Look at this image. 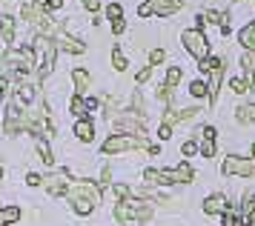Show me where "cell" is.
I'll list each match as a JSON object with an SVG mask.
<instances>
[{"label":"cell","mask_w":255,"mask_h":226,"mask_svg":"<svg viewBox=\"0 0 255 226\" xmlns=\"http://www.w3.org/2000/svg\"><path fill=\"white\" fill-rule=\"evenodd\" d=\"M115 218L118 221H149L152 206L138 204V201H121V204L115 206Z\"/></svg>","instance_id":"6da1fadb"},{"label":"cell","mask_w":255,"mask_h":226,"mask_svg":"<svg viewBox=\"0 0 255 226\" xmlns=\"http://www.w3.org/2000/svg\"><path fill=\"white\" fill-rule=\"evenodd\" d=\"M181 40H184V46L189 49V55L198 57L201 63H204V60H209V57H207V55H209V43H207V37L198 32V29H189V32H184V34H181Z\"/></svg>","instance_id":"7a4b0ae2"},{"label":"cell","mask_w":255,"mask_h":226,"mask_svg":"<svg viewBox=\"0 0 255 226\" xmlns=\"http://www.w3.org/2000/svg\"><path fill=\"white\" fill-rule=\"evenodd\" d=\"M135 146H149V143L135 135H112L104 143V152L106 155H118V152H127V149H135Z\"/></svg>","instance_id":"3957f363"},{"label":"cell","mask_w":255,"mask_h":226,"mask_svg":"<svg viewBox=\"0 0 255 226\" xmlns=\"http://www.w3.org/2000/svg\"><path fill=\"white\" fill-rule=\"evenodd\" d=\"M35 49L40 52V78H46L49 72H52V66H55V52H58V43H52L49 37H37L35 40Z\"/></svg>","instance_id":"277c9868"},{"label":"cell","mask_w":255,"mask_h":226,"mask_svg":"<svg viewBox=\"0 0 255 226\" xmlns=\"http://www.w3.org/2000/svg\"><path fill=\"white\" fill-rule=\"evenodd\" d=\"M66 195H69L72 201H89V204H95V206H98V201H101V189H98L95 183H89V181L72 183Z\"/></svg>","instance_id":"5b68a950"},{"label":"cell","mask_w":255,"mask_h":226,"mask_svg":"<svg viewBox=\"0 0 255 226\" xmlns=\"http://www.w3.org/2000/svg\"><path fill=\"white\" fill-rule=\"evenodd\" d=\"M20 103H23V101L14 95V103L9 106V109H6V123H3V132H6V135H17V132H20L26 123H29L23 114L17 112V106H20Z\"/></svg>","instance_id":"8992f818"},{"label":"cell","mask_w":255,"mask_h":226,"mask_svg":"<svg viewBox=\"0 0 255 226\" xmlns=\"http://www.w3.org/2000/svg\"><path fill=\"white\" fill-rule=\"evenodd\" d=\"M221 172H224V175H241V178H250V175L255 172V163L247 160V158H235V155H232V158H227L224 163H221Z\"/></svg>","instance_id":"52a82bcc"},{"label":"cell","mask_w":255,"mask_h":226,"mask_svg":"<svg viewBox=\"0 0 255 226\" xmlns=\"http://www.w3.org/2000/svg\"><path fill=\"white\" fill-rule=\"evenodd\" d=\"M43 186H46V192L49 195H66L69 192V172L63 169L58 172V175H52V178H43Z\"/></svg>","instance_id":"ba28073f"},{"label":"cell","mask_w":255,"mask_h":226,"mask_svg":"<svg viewBox=\"0 0 255 226\" xmlns=\"http://www.w3.org/2000/svg\"><path fill=\"white\" fill-rule=\"evenodd\" d=\"M146 3L152 6L155 14H172V11H178L184 6V0H146Z\"/></svg>","instance_id":"9c48e42d"},{"label":"cell","mask_w":255,"mask_h":226,"mask_svg":"<svg viewBox=\"0 0 255 226\" xmlns=\"http://www.w3.org/2000/svg\"><path fill=\"white\" fill-rule=\"evenodd\" d=\"M230 206H227V198L224 195H212V198H207L204 201V212L207 215H224Z\"/></svg>","instance_id":"30bf717a"},{"label":"cell","mask_w":255,"mask_h":226,"mask_svg":"<svg viewBox=\"0 0 255 226\" xmlns=\"http://www.w3.org/2000/svg\"><path fill=\"white\" fill-rule=\"evenodd\" d=\"M201 135H204V140H201V152H204V158H212V155H215V129L207 126Z\"/></svg>","instance_id":"8fae6325"},{"label":"cell","mask_w":255,"mask_h":226,"mask_svg":"<svg viewBox=\"0 0 255 226\" xmlns=\"http://www.w3.org/2000/svg\"><path fill=\"white\" fill-rule=\"evenodd\" d=\"M75 135H78V140H83V143H92L95 126L89 123V120H78V123H75Z\"/></svg>","instance_id":"7c38bea8"},{"label":"cell","mask_w":255,"mask_h":226,"mask_svg":"<svg viewBox=\"0 0 255 226\" xmlns=\"http://www.w3.org/2000/svg\"><path fill=\"white\" fill-rule=\"evenodd\" d=\"M72 80H75V86H78V95H86V89H89V72L86 69H75L72 72Z\"/></svg>","instance_id":"4fadbf2b"},{"label":"cell","mask_w":255,"mask_h":226,"mask_svg":"<svg viewBox=\"0 0 255 226\" xmlns=\"http://www.w3.org/2000/svg\"><path fill=\"white\" fill-rule=\"evenodd\" d=\"M238 40H241L244 49H250V52H255V23H250V26H244L241 34H238Z\"/></svg>","instance_id":"5bb4252c"},{"label":"cell","mask_w":255,"mask_h":226,"mask_svg":"<svg viewBox=\"0 0 255 226\" xmlns=\"http://www.w3.org/2000/svg\"><path fill=\"white\" fill-rule=\"evenodd\" d=\"M58 46L60 49H66V52H75V55H81L83 52V43L81 40H75V37H69V34H58Z\"/></svg>","instance_id":"9a60e30c"},{"label":"cell","mask_w":255,"mask_h":226,"mask_svg":"<svg viewBox=\"0 0 255 226\" xmlns=\"http://www.w3.org/2000/svg\"><path fill=\"white\" fill-rule=\"evenodd\" d=\"M0 32H3V40L6 43H12L14 40V17H9V14L0 17Z\"/></svg>","instance_id":"2e32d148"},{"label":"cell","mask_w":255,"mask_h":226,"mask_svg":"<svg viewBox=\"0 0 255 226\" xmlns=\"http://www.w3.org/2000/svg\"><path fill=\"white\" fill-rule=\"evenodd\" d=\"M209 101H215V95H218V86H221V63L212 72H209Z\"/></svg>","instance_id":"e0dca14e"},{"label":"cell","mask_w":255,"mask_h":226,"mask_svg":"<svg viewBox=\"0 0 255 226\" xmlns=\"http://www.w3.org/2000/svg\"><path fill=\"white\" fill-rule=\"evenodd\" d=\"M241 123H253L255 120V106L250 103V106H238V114H235Z\"/></svg>","instance_id":"ac0fdd59"},{"label":"cell","mask_w":255,"mask_h":226,"mask_svg":"<svg viewBox=\"0 0 255 226\" xmlns=\"http://www.w3.org/2000/svg\"><path fill=\"white\" fill-rule=\"evenodd\" d=\"M172 181H181V183H186V181H192V169L186 166V163H181L178 169H172Z\"/></svg>","instance_id":"d6986e66"},{"label":"cell","mask_w":255,"mask_h":226,"mask_svg":"<svg viewBox=\"0 0 255 226\" xmlns=\"http://www.w3.org/2000/svg\"><path fill=\"white\" fill-rule=\"evenodd\" d=\"M37 152H40V160L52 166V160H55V158H52V149H49V143L43 140V137H37Z\"/></svg>","instance_id":"ffe728a7"},{"label":"cell","mask_w":255,"mask_h":226,"mask_svg":"<svg viewBox=\"0 0 255 226\" xmlns=\"http://www.w3.org/2000/svg\"><path fill=\"white\" fill-rule=\"evenodd\" d=\"M181 75H184V72H181V66H172V69H169V72H166V89L178 86V83H181Z\"/></svg>","instance_id":"44dd1931"},{"label":"cell","mask_w":255,"mask_h":226,"mask_svg":"<svg viewBox=\"0 0 255 226\" xmlns=\"http://www.w3.org/2000/svg\"><path fill=\"white\" fill-rule=\"evenodd\" d=\"M72 112L78 114V117H81V120H83V114L89 112V106H86V101H83L81 95H78V98H75V101H72Z\"/></svg>","instance_id":"7402d4cb"},{"label":"cell","mask_w":255,"mask_h":226,"mask_svg":"<svg viewBox=\"0 0 255 226\" xmlns=\"http://www.w3.org/2000/svg\"><path fill=\"white\" fill-rule=\"evenodd\" d=\"M112 63H115V69L118 72H124V69H127V57H124V52H121V49H112Z\"/></svg>","instance_id":"603a6c76"},{"label":"cell","mask_w":255,"mask_h":226,"mask_svg":"<svg viewBox=\"0 0 255 226\" xmlns=\"http://www.w3.org/2000/svg\"><path fill=\"white\" fill-rule=\"evenodd\" d=\"M189 92H192L195 98H207V95H209V86H207V83H201V80H195V83L189 86Z\"/></svg>","instance_id":"cb8c5ba5"},{"label":"cell","mask_w":255,"mask_h":226,"mask_svg":"<svg viewBox=\"0 0 255 226\" xmlns=\"http://www.w3.org/2000/svg\"><path fill=\"white\" fill-rule=\"evenodd\" d=\"M112 192H115V198H118V201H129V195H132V189H129V186H124V183H115V186H112Z\"/></svg>","instance_id":"d4e9b609"},{"label":"cell","mask_w":255,"mask_h":226,"mask_svg":"<svg viewBox=\"0 0 255 226\" xmlns=\"http://www.w3.org/2000/svg\"><path fill=\"white\" fill-rule=\"evenodd\" d=\"M230 86H232V92H238V95H244L247 89H253V86H250V83H247L244 78H232V80H230Z\"/></svg>","instance_id":"484cf974"},{"label":"cell","mask_w":255,"mask_h":226,"mask_svg":"<svg viewBox=\"0 0 255 226\" xmlns=\"http://www.w3.org/2000/svg\"><path fill=\"white\" fill-rule=\"evenodd\" d=\"M3 218H6V224H14V221L20 218V209H17V206H6V209H3Z\"/></svg>","instance_id":"4316f807"},{"label":"cell","mask_w":255,"mask_h":226,"mask_svg":"<svg viewBox=\"0 0 255 226\" xmlns=\"http://www.w3.org/2000/svg\"><path fill=\"white\" fill-rule=\"evenodd\" d=\"M14 95H17V98H20L23 103H29L32 98H35V92H32V86H26V83H23V86H20L17 92H14Z\"/></svg>","instance_id":"83f0119b"},{"label":"cell","mask_w":255,"mask_h":226,"mask_svg":"<svg viewBox=\"0 0 255 226\" xmlns=\"http://www.w3.org/2000/svg\"><path fill=\"white\" fill-rule=\"evenodd\" d=\"M92 209H95V204H89V201H75V212L78 215H89Z\"/></svg>","instance_id":"f1b7e54d"},{"label":"cell","mask_w":255,"mask_h":226,"mask_svg":"<svg viewBox=\"0 0 255 226\" xmlns=\"http://www.w3.org/2000/svg\"><path fill=\"white\" fill-rule=\"evenodd\" d=\"M106 14H109L112 23H118L121 20V6H118V3H109V6H106Z\"/></svg>","instance_id":"f546056e"},{"label":"cell","mask_w":255,"mask_h":226,"mask_svg":"<svg viewBox=\"0 0 255 226\" xmlns=\"http://www.w3.org/2000/svg\"><path fill=\"white\" fill-rule=\"evenodd\" d=\"M255 212V195H247V198H244V215L250 218Z\"/></svg>","instance_id":"4dcf8cb0"},{"label":"cell","mask_w":255,"mask_h":226,"mask_svg":"<svg viewBox=\"0 0 255 226\" xmlns=\"http://www.w3.org/2000/svg\"><path fill=\"white\" fill-rule=\"evenodd\" d=\"M221 226H238L235 224V212H232V209H227V212L221 215Z\"/></svg>","instance_id":"1f68e13d"},{"label":"cell","mask_w":255,"mask_h":226,"mask_svg":"<svg viewBox=\"0 0 255 226\" xmlns=\"http://www.w3.org/2000/svg\"><path fill=\"white\" fill-rule=\"evenodd\" d=\"M181 152H184L186 158H189V155H195V152H198V143H195V140H186V143H184V149H181Z\"/></svg>","instance_id":"d6a6232c"},{"label":"cell","mask_w":255,"mask_h":226,"mask_svg":"<svg viewBox=\"0 0 255 226\" xmlns=\"http://www.w3.org/2000/svg\"><path fill=\"white\" fill-rule=\"evenodd\" d=\"M26 183H29V186H40V183H43V178H40V175H35V172H29V175H26Z\"/></svg>","instance_id":"836d02e7"},{"label":"cell","mask_w":255,"mask_h":226,"mask_svg":"<svg viewBox=\"0 0 255 226\" xmlns=\"http://www.w3.org/2000/svg\"><path fill=\"white\" fill-rule=\"evenodd\" d=\"M149 60H152V63H161V60H163V49H152Z\"/></svg>","instance_id":"e575fe53"},{"label":"cell","mask_w":255,"mask_h":226,"mask_svg":"<svg viewBox=\"0 0 255 226\" xmlns=\"http://www.w3.org/2000/svg\"><path fill=\"white\" fill-rule=\"evenodd\" d=\"M158 137H161V140H166V137H172V129H169V123H163V126H161V132H158Z\"/></svg>","instance_id":"d590c367"},{"label":"cell","mask_w":255,"mask_h":226,"mask_svg":"<svg viewBox=\"0 0 255 226\" xmlns=\"http://www.w3.org/2000/svg\"><path fill=\"white\" fill-rule=\"evenodd\" d=\"M83 6H86L89 11H98L101 9V0H83Z\"/></svg>","instance_id":"8d00e7d4"},{"label":"cell","mask_w":255,"mask_h":226,"mask_svg":"<svg viewBox=\"0 0 255 226\" xmlns=\"http://www.w3.org/2000/svg\"><path fill=\"white\" fill-rule=\"evenodd\" d=\"M138 14H140V17H149V14H152V6H149V3H143V6L138 9Z\"/></svg>","instance_id":"74e56055"},{"label":"cell","mask_w":255,"mask_h":226,"mask_svg":"<svg viewBox=\"0 0 255 226\" xmlns=\"http://www.w3.org/2000/svg\"><path fill=\"white\" fill-rule=\"evenodd\" d=\"M149 75H152V69H140V72H138V83H143V80H149Z\"/></svg>","instance_id":"f35d334b"},{"label":"cell","mask_w":255,"mask_h":226,"mask_svg":"<svg viewBox=\"0 0 255 226\" xmlns=\"http://www.w3.org/2000/svg\"><path fill=\"white\" fill-rule=\"evenodd\" d=\"M63 6V0H46V9H60Z\"/></svg>","instance_id":"ab89813d"},{"label":"cell","mask_w":255,"mask_h":226,"mask_svg":"<svg viewBox=\"0 0 255 226\" xmlns=\"http://www.w3.org/2000/svg\"><path fill=\"white\" fill-rule=\"evenodd\" d=\"M101 178H104V183H109V178H112V169H109V166H104V172H101Z\"/></svg>","instance_id":"60d3db41"},{"label":"cell","mask_w":255,"mask_h":226,"mask_svg":"<svg viewBox=\"0 0 255 226\" xmlns=\"http://www.w3.org/2000/svg\"><path fill=\"white\" fill-rule=\"evenodd\" d=\"M112 29H115V34H121V32H124V20H118V23H112Z\"/></svg>","instance_id":"b9f144b4"},{"label":"cell","mask_w":255,"mask_h":226,"mask_svg":"<svg viewBox=\"0 0 255 226\" xmlns=\"http://www.w3.org/2000/svg\"><path fill=\"white\" fill-rule=\"evenodd\" d=\"M86 106H89V112H95V109H98V101H95V98H89V101H86Z\"/></svg>","instance_id":"7bdbcfd3"},{"label":"cell","mask_w":255,"mask_h":226,"mask_svg":"<svg viewBox=\"0 0 255 226\" xmlns=\"http://www.w3.org/2000/svg\"><path fill=\"white\" fill-rule=\"evenodd\" d=\"M3 89H6V78L0 75V95H3Z\"/></svg>","instance_id":"ee69618b"},{"label":"cell","mask_w":255,"mask_h":226,"mask_svg":"<svg viewBox=\"0 0 255 226\" xmlns=\"http://www.w3.org/2000/svg\"><path fill=\"white\" fill-rule=\"evenodd\" d=\"M0 226H6V218H3V212H0Z\"/></svg>","instance_id":"f6af8a7d"},{"label":"cell","mask_w":255,"mask_h":226,"mask_svg":"<svg viewBox=\"0 0 255 226\" xmlns=\"http://www.w3.org/2000/svg\"><path fill=\"white\" fill-rule=\"evenodd\" d=\"M253 158H255V143H253Z\"/></svg>","instance_id":"bcb514c9"},{"label":"cell","mask_w":255,"mask_h":226,"mask_svg":"<svg viewBox=\"0 0 255 226\" xmlns=\"http://www.w3.org/2000/svg\"><path fill=\"white\" fill-rule=\"evenodd\" d=\"M0 178H3V166H0Z\"/></svg>","instance_id":"7dc6e473"}]
</instances>
